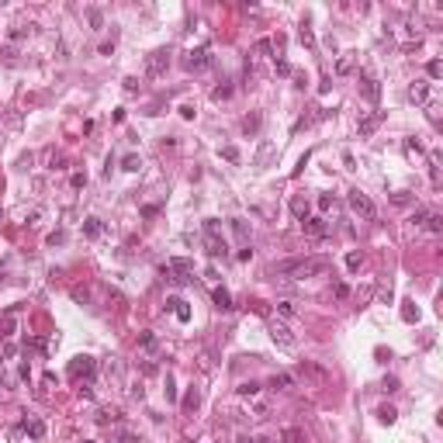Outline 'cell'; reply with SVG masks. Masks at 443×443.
I'll return each instance as SVG.
<instances>
[{"instance_id": "17", "label": "cell", "mask_w": 443, "mask_h": 443, "mask_svg": "<svg viewBox=\"0 0 443 443\" xmlns=\"http://www.w3.org/2000/svg\"><path fill=\"white\" fill-rule=\"evenodd\" d=\"M381 121H384V111H374V114H367V118H360V135H370Z\"/></svg>"}, {"instance_id": "26", "label": "cell", "mask_w": 443, "mask_h": 443, "mask_svg": "<svg viewBox=\"0 0 443 443\" xmlns=\"http://www.w3.org/2000/svg\"><path fill=\"white\" fill-rule=\"evenodd\" d=\"M402 319H405V322H419V308H416V301H405V305H402Z\"/></svg>"}, {"instance_id": "54", "label": "cell", "mask_w": 443, "mask_h": 443, "mask_svg": "<svg viewBox=\"0 0 443 443\" xmlns=\"http://www.w3.org/2000/svg\"><path fill=\"white\" fill-rule=\"evenodd\" d=\"M87 184V173H73V187H83Z\"/></svg>"}, {"instance_id": "16", "label": "cell", "mask_w": 443, "mask_h": 443, "mask_svg": "<svg viewBox=\"0 0 443 443\" xmlns=\"http://www.w3.org/2000/svg\"><path fill=\"white\" fill-rule=\"evenodd\" d=\"M166 308H170L180 322H191V308H187V301H184V298H170V301H166Z\"/></svg>"}, {"instance_id": "47", "label": "cell", "mask_w": 443, "mask_h": 443, "mask_svg": "<svg viewBox=\"0 0 443 443\" xmlns=\"http://www.w3.org/2000/svg\"><path fill=\"white\" fill-rule=\"evenodd\" d=\"M59 242H66V232H52L49 235V246H59Z\"/></svg>"}, {"instance_id": "42", "label": "cell", "mask_w": 443, "mask_h": 443, "mask_svg": "<svg viewBox=\"0 0 443 443\" xmlns=\"http://www.w3.org/2000/svg\"><path fill=\"white\" fill-rule=\"evenodd\" d=\"M430 180H433V187H440V166L437 163H430Z\"/></svg>"}, {"instance_id": "39", "label": "cell", "mask_w": 443, "mask_h": 443, "mask_svg": "<svg viewBox=\"0 0 443 443\" xmlns=\"http://www.w3.org/2000/svg\"><path fill=\"white\" fill-rule=\"evenodd\" d=\"M301 42H305L308 49H315V38H312V31H308V24H301Z\"/></svg>"}, {"instance_id": "43", "label": "cell", "mask_w": 443, "mask_h": 443, "mask_svg": "<svg viewBox=\"0 0 443 443\" xmlns=\"http://www.w3.org/2000/svg\"><path fill=\"white\" fill-rule=\"evenodd\" d=\"M277 73H281V76H291V63H288V59H277Z\"/></svg>"}, {"instance_id": "27", "label": "cell", "mask_w": 443, "mask_h": 443, "mask_svg": "<svg viewBox=\"0 0 443 443\" xmlns=\"http://www.w3.org/2000/svg\"><path fill=\"white\" fill-rule=\"evenodd\" d=\"M377 419H381V423H384V426H391V423H395V419H398V412H395V409H391V405H381V409H377Z\"/></svg>"}, {"instance_id": "13", "label": "cell", "mask_w": 443, "mask_h": 443, "mask_svg": "<svg viewBox=\"0 0 443 443\" xmlns=\"http://www.w3.org/2000/svg\"><path fill=\"white\" fill-rule=\"evenodd\" d=\"M267 388H270V391H288V388H295V374L281 370V374H274V377L267 381Z\"/></svg>"}, {"instance_id": "4", "label": "cell", "mask_w": 443, "mask_h": 443, "mask_svg": "<svg viewBox=\"0 0 443 443\" xmlns=\"http://www.w3.org/2000/svg\"><path fill=\"white\" fill-rule=\"evenodd\" d=\"M212 63H215V56H212V49H208V45L191 49V52L184 56V70H187V73H205Z\"/></svg>"}, {"instance_id": "6", "label": "cell", "mask_w": 443, "mask_h": 443, "mask_svg": "<svg viewBox=\"0 0 443 443\" xmlns=\"http://www.w3.org/2000/svg\"><path fill=\"white\" fill-rule=\"evenodd\" d=\"M350 208H353V215H360L364 222H374L377 219V208H374V201H370L367 194H360V191H350Z\"/></svg>"}, {"instance_id": "25", "label": "cell", "mask_w": 443, "mask_h": 443, "mask_svg": "<svg viewBox=\"0 0 443 443\" xmlns=\"http://www.w3.org/2000/svg\"><path fill=\"white\" fill-rule=\"evenodd\" d=\"M291 212L298 215V222H305L308 219V201L305 198H291Z\"/></svg>"}, {"instance_id": "2", "label": "cell", "mask_w": 443, "mask_h": 443, "mask_svg": "<svg viewBox=\"0 0 443 443\" xmlns=\"http://www.w3.org/2000/svg\"><path fill=\"white\" fill-rule=\"evenodd\" d=\"M163 277H166L170 284H177V288H180V284H191V281H194V263L184 260V256H173V260L163 267Z\"/></svg>"}, {"instance_id": "10", "label": "cell", "mask_w": 443, "mask_h": 443, "mask_svg": "<svg viewBox=\"0 0 443 443\" xmlns=\"http://www.w3.org/2000/svg\"><path fill=\"white\" fill-rule=\"evenodd\" d=\"M360 94L367 97L370 104H377V97H381V87H377V80H374V73H360Z\"/></svg>"}, {"instance_id": "56", "label": "cell", "mask_w": 443, "mask_h": 443, "mask_svg": "<svg viewBox=\"0 0 443 443\" xmlns=\"http://www.w3.org/2000/svg\"><path fill=\"white\" fill-rule=\"evenodd\" d=\"M235 443H253V440H249V437H239V440H235Z\"/></svg>"}, {"instance_id": "41", "label": "cell", "mask_w": 443, "mask_h": 443, "mask_svg": "<svg viewBox=\"0 0 443 443\" xmlns=\"http://www.w3.org/2000/svg\"><path fill=\"white\" fill-rule=\"evenodd\" d=\"M139 343H142L146 350H156V336H152V332H142V339H139Z\"/></svg>"}, {"instance_id": "30", "label": "cell", "mask_w": 443, "mask_h": 443, "mask_svg": "<svg viewBox=\"0 0 443 443\" xmlns=\"http://www.w3.org/2000/svg\"><path fill=\"white\" fill-rule=\"evenodd\" d=\"M139 166H142V159H139V156H132V152H128L125 159H121V170H128V173H135Z\"/></svg>"}, {"instance_id": "36", "label": "cell", "mask_w": 443, "mask_h": 443, "mask_svg": "<svg viewBox=\"0 0 443 443\" xmlns=\"http://www.w3.org/2000/svg\"><path fill=\"white\" fill-rule=\"evenodd\" d=\"M256 52H260V56H270V52H274V42L260 38V42H256Z\"/></svg>"}, {"instance_id": "29", "label": "cell", "mask_w": 443, "mask_h": 443, "mask_svg": "<svg viewBox=\"0 0 443 443\" xmlns=\"http://www.w3.org/2000/svg\"><path fill=\"white\" fill-rule=\"evenodd\" d=\"M350 70H353V56L346 52V56H339V63H336V73H339V76H346Z\"/></svg>"}, {"instance_id": "46", "label": "cell", "mask_w": 443, "mask_h": 443, "mask_svg": "<svg viewBox=\"0 0 443 443\" xmlns=\"http://www.w3.org/2000/svg\"><path fill=\"white\" fill-rule=\"evenodd\" d=\"M135 90H139V80L128 76V80H125V94H135Z\"/></svg>"}, {"instance_id": "32", "label": "cell", "mask_w": 443, "mask_h": 443, "mask_svg": "<svg viewBox=\"0 0 443 443\" xmlns=\"http://www.w3.org/2000/svg\"><path fill=\"white\" fill-rule=\"evenodd\" d=\"M256 391H260V384H256V381H246V384H239V395H246V398H253Z\"/></svg>"}, {"instance_id": "22", "label": "cell", "mask_w": 443, "mask_h": 443, "mask_svg": "<svg viewBox=\"0 0 443 443\" xmlns=\"http://www.w3.org/2000/svg\"><path fill=\"white\" fill-rule=\"evenodd\" d=\"M198 405H201V391H198V388H191V391L184 395V412H194Z\"/></svg>"}, {"instance_id": "28", "label": "cell", "mask_w": 443, "mask_h": 443, "mask_svg": "<svg viewBox=\"0 0 443 443\" xmlns=\"http://www.w3.org/2000/svg\"><path fill=\"white\" fill-rule=\"evenodd\" d=\"M232 232H235V239H239V242H246V239H249V228H246V222H242V219H232Z\"/></svg>"}, {"instance_id": "18", "label": "cell", "mask_w": 443, "mask_h": 443, "mask_svg": "<svg viewBox=\"0 0 443 443\" xmlns=\"http://www.w3.org/2000/svg\"><path fill=\"white\" fill-rule=\"evenodd\" d=\"M83 235H87V239H101V235H104V222L101 219H87L83 222Z\"/></svg>"}, {"instance_id": "37", "label": "cell", "mask_w": 443, "mask_h": 443, "mask_svg": "<svg viewBox=\"0 0 443 443\" xmlns=\"http://www.w3.org/2000/svg\"><path fill=\"white\" fill-rule=\"evenodd\" d=\"M63 163H66L63 152H49V166H52V170H63Z\"/></svg>"}, {"instance_id": "14", "label": "cell", "mask_w": 443, "mask_h": 443, "mask_svg": "<svg viewBox=\"0 0 443 443\" xmlns=\"http://www.w3.org/2000/svg\"><path fill=\"white\" fill-rule=\"evenodd\" d=\"M274 152H277V146H274V142H260L256 156H253V166H256V170H263V166L270 163V156H274Z\"/></svg>"}, {"instance_id": "53", "label": "cell", "mask_w": 443, "mask_h": 443, "mask_svg": "<svg viewBox=\"0 0 443 443\" xmlns=\"http://www.w3.org/2000/svg\"><path fill=\"white\" fill-rule=\"evenodd\" d=\"M384 391H398V381L395 377H384Z\"/></svg>"}, {"instance_id": "7", "label": "cell", "mask_w": 443, "mask_h": 443, "mask_svg": "<svg viewBox=\"0 0 443 443\" xmlns=\"http://www.w3.org/2000/svg\"><path fill=\"white\" fill-rule=\"evenodd\" d=\"M166 66H170V49H156V52H149L146 56V76L149 80L163 76L166 73Z\"/></svg>"}, {"instance_id": "23", "label": "cell", "mask_w": 443, "mask_h": 443, "mask_svg": "<svg viewBox=\"0 0 443 443\" xmlns=\"http://www.w3.org/2000/svg\"><path fill=\"white\" fill-rule=\"evenodd\" d=\"M24 430H28V437H31V440H42V437H45V423H42V419L24 423Z\"/></svg>"}, {"instance_id": "44", "label": "cell", "mask_w": 443, "mask_h": 443, "mask_svg": "<svg viewBox=\"0 0 443 443\" xmlns=\"http://www.w3.org/2000/svg\"><path fill=\"white\" fill-rule=\"evenodd\" d=\"M222 156H225V159H232V163H235V159H239V149H235V146H225V149H222Z\"/></svg>"}, {"instance_id": "8", "label": "cell", "mask_w": 443, "mask_h": 443, "mask_svg": "<svg viewBox=\"0 0 443 443\" xmlns=\"http://www.w3.org/2000/svg\"><path fill=\"white\" fill-rule=\"evenodd\" d=\"M94 374H97V360H94V357H76L73 364H70V377H76V381L83 377V381L90 384Z\"/></svg>"}, {"instance_id": "38", "label": "cell", "mask_w": 443, "mask_h": 443, "mask_svg": "<svg viewBox=\"0 0 443 443\" xmlns=\"http://www.w3.org/2000/svg\"><path fill=\"white\" fill-rule=\"evenodd\" d=\"M426 215H430V212H426V208H419V212H416V215H412V225H416V228H423V222H426Z\"/></svg>"}, {"instance_id": "11", "label": "cell", "mask_w": 443, "mask_h": 443, "mask_svg": "<svg viewBox=\"0 0 443 443\" xmlns=\"http://www.w3.org/2000/svg\"><path fill=\"white\" fill-rule=\"evenodd\" d=\"M301 228H305L308 239H326V235H329V225H326L322 219H305L301 222Z\"/></svg>"}, {"instance_id": "21", "label": "cell", "mask_w": 443, "mask_h": 443, "mask_svg": "<svg viewBox=\"0 0 443 443\" xmlns=\"http://www.w3.org/2000/svg\"><path fill=\"white\" fill-rule=\"evenodd\" d=\"M28 35H31V24H14V28L7 31V42L14 45V42H24Z\"/></svg>"}, {"instance_id": "45", "label": "cell", "mask_w": 443, "mask_h": 443, "mask_svg": "<svg viewBox=\"0 0 443 443\" xmlns=\"http://www.w3.org/2000/svg\"><path fill=\"white\" fill-rule=\"evenodd\" d=\"M3 59L14 63V59H17V49H14V45H3Z\"/></svg>"}, {"instance_id": "15", "label": "cell", "mask_w": 443, "mask_h": 443, "mask_svg": "<svg viewBox=\"0 0 443 443\" xmlns=\"http://www.w3.org/2000/svg\"><path fill=\"white\" fill-rule=\"evenodd\" d=\"M14 319H17V305L7 308L3 319H0V339H10V336H14Z\"/></svg>"}, {"instance_id": "48", "label": "cell", "mask_w": 443, "mask_h": 443, "mask_svg": "<svg viewBox=\"0 0 443 443\" xmlns=\"http://www.w3.org/2000/svg\"><path fill=\"white\" fill-rule=\"evenodd\" d=\"M166 398H170V402L177 398V388H173V377H170V374H166Z\"/></svg>"}, {"instance_id": "40", "label": "cell", "mask_w": 443, "mask_h": 443, "mask_svg": "<svg viewBox=\"0 0 443 443\" xmlns=\"http://www.w3.org/2000/svg\"><path fill=\"white\" fill-rule=\"evenodd\" d=\"M426 73L433 76V80H437V76L443 73V66H440V59H433V63H430V66H426Z\"/></svg>"}, {"instance_id": "20", "label": "cell", "mask_w": 443, "mask_h": 443, "mask_svg": "<svg viewBox=\"0 0 443 443\" xmlns=\"http://www.w3.org/2000/svg\"><path fill=\"white\" fill-rule=\"evenodd\" d=\"M423 228H426V232H433V235H440V232H443V215H440V212H430L426 222H423Z\"/></svg>"}, {"instance_id": "59", "label": "cell", "mask_w": 443, "mask_h": 443, "mask_svg": "<svg viewBox=\"0 0 443 443\" xmlns=\"http://www.w3.org/2000/svg\"><path fill=\"white\" fill-rule=\"evenodd\" d=\"M0 219H3V215H0Z\"/></svg>"}, {"instance_id": "1", "label": "cell", "mask_w": 443, "mask_h": 443, "mask_svg": "<svg viewBox=\"0 0 443 443\" xmlns=\"http://www.w3.org/2000/svg\"><path fill=\"white\" fill-rule=\"evenodd\" d=\"M332 263L329 256H298V260H281L270 267V277H295V281H305V277H319L326 274Z\"/></svg>"}, {"instance_id": "58", "label": "cell", "mask_w": 443, "mask_h": 443, "mask_svg": "<svg viewBox=\"0 0 443 443\" xmlns=\"http://www.w3.org/2000/svg\"><path fill=\"white\" fill-rule=\"evenodd\" d=\"M87 443H94V440H87Z\"/></svg>"}, {"instance_id": "55", "label": "cell", "mask_w": 443, "mask_h": 443, "mask_svg": "<svg viewBox=\"0 0 443 443\" xmlns=\"http://www.w3.org/2000/svg\"><path fill=\"white\" fill-rule=\"evenodd\" d=\"M253 443H277V440H270V437H260V440H253Z\"/></svg>"}, {"instance_id": "57", "label": "cell", "mask_w": 443, "mask_h": 443, "mask_svg": "<svg viewBox=\"0 0 443 443\" xmlns=\"http://www.w3.org/2000/svg\"><path fill=\"white\" fill-rule=\"evenodd\" d=\"M0 367H3V353H0Z\"/></svg>"}, {"instance_id": "34", "label": "cell", "mask_w": 443, "mask_h": 443, "mask_svg": "<svg viewBox=\"0 0 443 443\" xmlns=\"http://www.w3.org/2000/svg\"><path fill=\"white\" fill-rule=\"evenodd\" d=\"M256 128H260V114H253V118H246V121H242V132H246V135H249V132H256Z\"/></svg>"}, {"instance_id": "19", "label": "cell", "mask_w": 443, "mask_h": 443, "mask_svg": "<svg viewBox=\"0 0 443 443\" xmlns=\"http://www.w3.org/2000/svg\"><path fill=\"white\" fill-rule=\"evenodd\" d=\"M212 301H215V308H222V312H232V295L225 288H215L212 291Z\"/></svg>"}, {"instance_id": "5", "label": "cell", "mask_w": 443, "mask_h": 443, "mask_svg": "<svg viewBox=\"0 0 443 443\" xmlns=\"http://www.w3.org/2000/svg\"><path fill=\"white\" fill-rule=\"evenodd\" d=\"M267 332H270V339H274L277 346H284V350H295L298 346L295 332H291L284 322H277V319H267Z\"/></svg>"}, {"instance_id": "24", "label": "cell", "mask_w": 443, "mask_h": 443, "mask_svg": "<svg viewBox=\"0 0 443 443\" xmlns=\"http://www.w3.org/2000/svg\"><path fill=\"white\" fill-rule=\"evenodd\" d=\"M281 443H305V433H301L298 426H288V430L281 433Z\"/></svg>"}, {"instance_id": "9", "label": "cell", "mask_w": 443, "mask_h": 443, "mask_svg": "<svg viewBox=\"0 0 443 443\" xmlns=\"http://www.w3.org/2000/svg\"><path fill=\"white\" fill-rule=\"evenodd\" d=\"M430 94H433V87H430L426 80H416V83L409 87V101H412V104H419V108H426V104H430Z\"/></svg>"}, {"instance_id": "33", "label": "cell", "mask_w": 443, "mask_h": 443, "mask_svg": "<svg viewBox=\"0 0 443 443\" xmlns=\"http://www.w3.org/2000/svg\"><path fill=\"white\" fill-rule=\"evenodd\" d=\"M232 97V87H215L212 90V101H228Z\"/></svg>"}, {"instance_id": "51", "label": "cell", "mask_w": 443, "mask_h": 443, "mask_svg": "<svg viewBox=\"0 0 443 443\" xmlns=\"http://www.w3.org/2000/svg\"><path fill=\"white\" fill-rule=\"evenodd\" d=\"M332 295H336V298H346V295H350V288H346V284H336V288H332Z\"/></svg>"}, {"instance_id": "35", "label": "cell", "mask_w": 443, "mask_h": 443, "mask_svg": "<svg viewBox=\"0 0 443 443\" xmlns=\"http://www.w3.org/2000/svg\"><path fill=\"white\" fill-rule=\"evenodd\" d=\"M360 263H364V256H360V253L353 249V253L346 256V267H350V270H360Z\"/></svg>"}, {"instance_id": "50", "label": "cell", "mask_w": 443, "mask_h": 443, "mask_svg": "<svg viewBox=\"0 0 443 443\" xmlns=\"http://www.w3.org/2000/svg\"><path fill=\"white\" fill-rule=\"evenodd\" d=\"M319 208H322V212H329V208H332V198H329V194H322V198H319Z\"/></svg>"}, {"instance_id": "31", "label": "cell", "mask_w": 443, "mask_h": 443, "mask_svg": "<svg viewBox=\"0 0 443 443\" xmlns=\"http://www.w3.org/2000/svg\"><path fill=\"white\" fill-rule=\"evenodd\" d=\"M277 312H281V315H288V319H295V315H298L295 301H277Z\"/></svg>"}, {"instance_id": "49", "label": "cell", "mask_w": 443, "mask_h": 443, "mask_svg": "<svg viewBox=\"0 0 443 443\" xmlns=\"http://www.w3.org/2000/svg\"><path fill=\"white\" fill-rule=\"evenodd\" d=\"M87 17H90V24H94V28H101V21H104V17H101V10H90Z\"/></svg>"}, {"instance_id": "52", "label": "cell", "mask_w": 443, "mask_h": 443, "mask_svg": "<svg viewBox=\"0 0 443 443\" xmlns=\"http://www.w3.org/2000/svg\"><path fill=\"white\" fill-rule=\"evenodd\" d=\"M405 149H409V152H423V146H419L416 139H405Z\"/></svg>"}, {"instance_id": "12", "label": "cell", "mask_w": 443, "mask_h": 443, "mask_svg": "<svg viewBox=\"0 0 443 443\" xmlns=\"http://www.w3.org/2000/svg\"><path fill=\"white\" fill-rule=\"evenodd\" d=\"M298 374H301V377H308V381H319V384L329 377L326 370L319 367V364H312V360H301V364H298Z\"/></svg>"}, {"instance_id": "3", "label": "cell", "mask_w": 443, "mask_h": 443, "mask_svg": "<svg viewBox=\"0 0 443 443\" xmlns=\"http://www.w3.org/2000/svg\"><path fill=\"white\" fill-rule=\"evenodd\" d=\"M205 253L208 256H225V239H222V225L215 219L205 222Z\"/></svg>"}]
</instances>
